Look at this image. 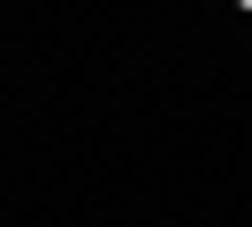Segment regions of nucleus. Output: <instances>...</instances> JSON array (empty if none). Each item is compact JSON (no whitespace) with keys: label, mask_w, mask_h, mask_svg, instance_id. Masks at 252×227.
<instances>
[{"label":"nucleus","mask_w":252,"mask_h":227,"mask_svg":"<svg viewBox=\"0 0 252 227\" xmlns=\"http://www.w3.org/2000/svg\"><path fill=\"white\" fill-rule=\"evenodd\" d=\"M235 9H252V0H235Z\"/></svg>","instance_id":"1"}]
</instances>
